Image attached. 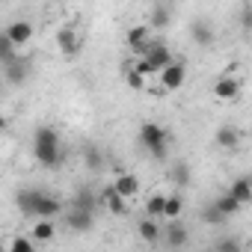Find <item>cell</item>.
Here are the masks:
<instances>
[{"instance_id": "obj_1", "label": "cell", "mask_w": 252, "mask_h": 252, "mask_svg": "<svg viewBox=\"0 0 252 252\" xmlns=\"http://www.w3.org/2000/svg\"><path fill=\"white\" fill-rule=\"evenodd\" d=\"M33 155L42 166L54 169L60 160H63V149H60V134L54 128H48V125H42V128H36L33 134Z\"/></svg>"}, {"instance_id": "obj_2", "label": "cell", "mask_w": 252, "mask_h": 252, "mask_svg": "<svg viewBox=\"0 0 252 252\" xmlns=\"http://www.w3.org/2000/svg\"><path fill=\"white\" fill-rule=\"evenodd\" d=\"M140 146L149 155H155L158 160H163L166 158V146H169L166 128H163V125H158V122H143L140 125Z\"/></svg>"}, {"instance_id": "obj_3", "label": "cell", "mask_w": 252, "mask_h": 252, "mask_svg": "<svg viewBox=\"0 0 252 252\" xmlns=\"http://www.w3.org/2000/svg\"><path fill=\"white\" fill-rule=\"evenodd\" d=\"M140 60H146V65L152 68V74H160L172 63V51L166 48V42H149V48H146V54Z\"/></svg>"}, {"instance_id": "obj_4", "label": "cell", "mask_w": 252, "mask_h": 252, "mask_svg": "<svg viewBox=\"0 0 252 252\" xmlns=\"http://www.w3.org/2000/svg\"><path fill=\"white\" fill-rule=\"evenodd\" d=\"M110 187H113V193H116L119 199L131 202V199H137V193H140V178H137L134 172H119V175L110 181Z\"/></svg>"}, {"instance_id": "obj_5", "label": "cell", "mask_w": 252, "mask_h": 252, "mask_svg": "<svg viewBox=\"0 0 252 252\" xmlns=\"http://www.w3.org/2000/svg\"><path fill=\"white\" fill-rule=\"evenodd\" d=\"M63 214V202L57 199V196H51V193H39V199H36V208H33V217L36 220H54V217H60Z\"/></svg>"}, {"instance_id": "obj_6", "label": "cell", "mask_w": 252, "mask_h": 252, "mask_svg": "<svg viewBox=\"0 0 252 252\" xmlns=\"http://www.w3.org/2000/svg\"><path fill=\"white\" fill-rule=\"evenodd\" d=\"M184 77H187V71H184V63H178V60H172L163 71H160V86L166 89V92H175V89H181L184 86Z\"/></svg>"}, {"instance_id": "obj_7", "label": "cell", "mask_w": 252, "mask_h": 252, "mask_svg": "<svg viewBox=\"0 0 252 252\" xmlns=\"http://www.w3.org/2000/svg\"><path fill=\"white\" fill-rule=\"evenodd\" d=\"M149 42H152V30H149V24H134L131 30H128V45H131V51L134 54H146V48H149Z\"/></svg>"}, {"instance_id": "obj_8", "label": "cell", "mask_w": 252, "mask_h": 252, "mask_svg": "<svg viewBox=\"0 0 252 252\" xmlns=\"http://www.w3.org/2000/svg\"><path fill=\"white\" fill-rule=\"evenodd\" d=\"M3 33H6V39H9L15 48H21V45H27V42L33 39V24H30V21H12Z\"/></svg>"}, {"instance_id": "obj_9", "label": "cell", "mask_w": 252, "mask_h": 252, "mask_svg": "<svg viewBox=\"0 0 252 252\" xmlns=\"http://www.w3.org/2000/svg\"><path fill=\"white\" fill-rule=\"evenodd\" d=\"M228 196L243 208V205H249L252 202V181L246 178V175H240V178H234L231 181V187H228Z\"/></svg>"}, {"instance_id": "obj_10", "label": "cell", "mask_w": 252, "mask_h": 252, "mask_svg": "<svg viewBox=\"0 0 252 252\" xmlns=\"http://www.w3.org/2000/svg\"><path fill=\"white\" fill-rule=\"evenodd\" d=\"M65 225H68L71 231H89V228L95 225V217H92L89 211H80V208H71V211L65 214Z\"/></svg>"}, {"instance_id": "obj_11", "label": "cell", "mask_w": 252, "mask_h": 252, "mask_svg": "<svg viewBox=\"0 0 252 252\" xmlns=\"http://www.w3.org/2000/svg\"><path fill=\"white\" fill-rule=\"evenodd\" d=\"M39 193H42V190H36V187H24V190H18L15 205H18V211H21L24 217H33V208H36Z\"/></svg>"}, {"instance_id": "obj_12", "label": "cell", "mask_w": 252, "mask_h": 252, "mask_svg": "<svg viewBox=\"0 0 252 252\" xmlns=\"http://www.w3.org/2000/svg\"><path fill=\"white\" fill-rule=\"evenodd\" d=\"M237 92H240V83H237L234 77H220V80L214 83V95H217L220 101H231V98H237Z\"/></svg>"}, {"instance_id": "obj_13", "label": "cell", "mask_w": 252, "mask_h": 252, "mask_svg": "<svg viewBox=\"0 0 252 252\" xmlns=\"http://www.w3.org/2000/svg\"><path fill=\"white\" fill-rule=\"evenodd\" d=\"M187 237H190L187 225H184V222H178V220H172V222H169V228H166V243H169L172 249H181V246L187 243Z\"/></svg>"}, {"instance_id": "obj_14", "label": "cell", "mask_w": 252, "mask_h": 252, "mask_svg": "<svg viewBox=\"0 0 252 252\" xmlns=\"http://www.w3.org/2000/svg\"><path fill=\"white\" fill-rule=\"evenodd\" d=\"M214 140H217V146H220V149H234V146L240 143V131L234 128V125H222V128L217 131V137H214Z\"/></svg>"}, {"instance_id": "obj_15", "label": "cell", "mask_w": 252, "mask_h": 252, "mask_svg": "<svg viewBox=\"0 0 252 252\" xmlns=\"http://www.w3.org/2000/svg\"><path fill=\"white\" fill-rule=\"evenodd\" d=\"M57 45H60L65 54H77V48H80V39H77V33H74L71 27H63V30L57 33Z\"/></svg>"}, {"instance_id": "obj_16", "label": "cell", "mask_w": 252, "mask_h": 252, "mask_svg": "<svg viewBox=\"0 0 252 252\" xmlns=\"http://www.w3.org/2000/svg\"><path fill=\"white\" fill-rule=\"evenodd\" d=\"M83 160H86V166H89L92 172L104 169V152H101L95 143H86V146H83Z\"/></svg>"}, {"instance_id": "obj_17", "label": "cell", "mask_w": 252, "mask_h": 252, "mask_svg": "<svg viewBox=\"0 0 252 252\" xmlns=\"http://www.w3.org/2000/svg\"><path fill=\"white\" fill-rule=\"evenodd\" d=\"M104 202H107L110 214H119V217H125V214H128V202H125V199H119V196L113 193V187H110V184L104 187Z\"/></svg>"}, {"instance_id": "obj_18", "label": "cell", "mask_w": 252, "mask_h": 252, "mask_svg": "<svg viewBox=\"0 0 252 252\" xmlns=\"http://www.w3.org/2000/svg\"><path fill=\"white\" fill-rule=\"evenodd\" d=\"M169 21H172V9L166 6V3H158L155 9H152V18H149V24L152 27H169Z\"/></svg>"}, {"instance_id": "obj_19", "label": "cell", "mask_w": 252, "mask_h": 252, "mask_svg": "<svg viewBox=\"0 0 252 252\" xmlns=\"http://www.w3.org/2000/svg\"><path fill=\"white\" fill-rule=\"evenodd\" d=\"M54 234H57V225H54L51 220H36V225H33V237H36L39 243L54 240Z\"/></svg>"}, {"instance_id": "obj_20", "label": "cell", "mask_w": 252, "mask_h": 252, "mask_svg": "<svg viewBox=\"0 0 252 252\" xmlns=\"http://www.w3.org/2000/svg\"><path fill=\"white\" fill-rule=\"evenodd\" d=\"M181 211H184V199H181V193H172V196H166L163 217H166V220H178V217H181Z\"/></svg>"}, {"instance_id": "obj_21", "label": "cell", "mask_w": 252, "mask_h": 252, "mask_svg": "<svg viewBox=\"0 0 252 252\" xmlns=\"http://www.w3.org/2000/svg\"><path fill=\"white\" fill-rule=\"evenodd\" d=\"M0 63H6V65L18 63V48L6 39V33H0Z\"/></svg>"}, {"instance_id": "obj_22", "label": "cell", "mask_w": 252, "mask_h": 252, "mask_svg": "<svg viewBox=\"0 0 252 252\" xmlns=\"http://www.w3.org/2000/svg\"><path fill=\"white\" fill-rule=\"evenodd\" d=\"M163 205H166V196H163V193H155V196H149V202H146V217H149V220H158V217H163Z\"/></svg>"}, {"instance_id": "obj_23", "label": "cell", "mask_w": 252, "mask_h": 252, "mask_svg": "<svg viewBox=\"0 0 252 252\" xmlns=\"http://www.w3.org/2000/svg\"><path fill=\"white\" fill-rule=\"evenodd\" d=\"M214 208H217V211H220V214H222L225 220H228V217H234V214L240 211V205H237V202H234V199H231L228 193H222V196H220V199L214 202Z\"/></svg>"}, {"instance_id": "obj_24", "label": "cell", "mask_w": 252, "mask_h": 252, "mask_svg": "<svg viewBox=\"0 0 252 252\" xmlns=\"http://www.w3.org/2000/svg\"><path fill=\"white\" fill-rule=\"evenodd\" d=\"M140 237L146 240V243H158V237H160V228H158V220H143L140 222Z\"/></svg>"}, {"instance_id": "obj_25", "label": "cell", "mask_w": 252, "mask_h": 252, "mask_svg": "<svg viewBox=\"0 0 252 252\" xmlns=\"http://www.w3.org/2000/svg\"><path fill=\"white\" fill-rule=\"evenodd\" d=\"M193 39H196L199 45H211V42H214L211 24H208V21H196V24H193Z\"/></svg>"}, {"instance_id": "obj_26", "label": "cell", "mask_w": 252, "mask_h": 252, "mask_svg": "<svg viewBox=\"0 0 252 252\" xmlns=\"http://www.w3.org/2000/svg\"><path fill=\"white\" fill-rule=\"evenodd\" d=\"M202 222H208V225H222V222H225V217H222L214 205H208V208L202 211Z\"/></svg>"}, {"instance_id": "obj_27", "label": "cell", "mask_w": 252, "mask_h": 252, "mask_svg": "<svg viewBox=\"0 0 252 252\" xmlns=\"http://www.w3.org/2000/svg\"><path fill=\"white\" fill-rule=\"evenodd\" d=\"M217 252H243V243H240V237H222L217 243Z\"/></svg>"}, {"instance_id": "obj_28", "label": "cell", "mask_w": 252, "mask_h": 252, "mask_svg": "<svg viewBox=\"0 0 252 252\" xmlns=\"http://www.w3.org/2000/svg\"><path fill=\"white\" fill-rule=\"evenodd\" d=\"M71 208H80V211H89V214H92V211H95V202H92V196H89L86 190H80V193L74 196V205H71Z\"/></svg>"}, {"instance_id": "obj_29", "label": "cell", "mask_w": 252, "mask_h": 252, "mask_svg": "<svg viewBox=\"0 0 252 252\" xmlns=\"http://www.w3.org/2000/svg\"><path fill=\"white\" fill-rule=\"evenodd\" d=\"M172 178H175V184L187 187V184H190V169H187V163H175V169H172Z\"/></svg>"}, {"instance_id": "obj_30", "label": "cell", "mask_w": 252, "mask_h": 252, "mask_svg": "<svg viewBox=\"0 0 252 252\" xmlns=\"http://www.w3.org/2000/svg\"><path fill=\"white\" fill-rule=\"evenodd\" d=\"M9 252H36V246H33L30 237H15V240L9 243Z\"/></svg>"}, {"instance_id": "obj_31", "label": "cell", "mask_w": 252, "mask_h": 252, "mask_svg": "<svg viewBox=\"0 0 252 252\" xmlns=\"http://www.w3.org/2000/svg\"><path fill=\"white\" fill-rule=\"evenodd\" d=\"M9 80H12V83H21V80H24V65H21V63H12V65H9Z\"/></svg>"}, {"instance_id": "obj_32", "label": "cell", "mask_w": 252, "mask_h": 252, "mask_svg": "<svg viewBox=\"0 0 252 252\" xmlns=\"http://www.w3.org/2000/svg\"><path fill=\"white\" fill-rule=\"evenodd\" d=\"M128 83H131L134 89H143V86H146V77H140V74L131 68V71H128Z\"/></svg>"}, {"instance_id": "obj_33", "label": "cell", "mask_w": 252, "mask_h": 252, "mask_svg": "<svg viewBox=\"0 0 252 252\" xmlns=\"http://www.w3.org/2000/svg\"><path fill=\"white\" fill-rule=\"evenodd\" d=\"M6 128H9V119H6V116H3V113H0V134H3V131H6Z\"/></svg>"}]
</instances>
